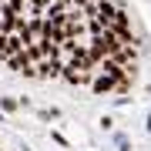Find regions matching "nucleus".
I'll use <instances>...</instances> for the list:
<instances>
[{
    "label": "nucleus",
    "mask_w": 151,
    "mask_h": 151,
    "mask_svg": "<svg viewBox=\"0 0 151 151\" xmlns=\"http://www.w3.org/2000/svg\"><path fill=\"white\" fill-rule=\"evenodd\" d=\"M24 50V37L20 34H0V57H17Z\"/></svg>",
    "instance_id": "nucleus-1"
},
{
    "label": "nucleus",
    "mask_w": 151,
    "mask_h": 151,
    "mask_svg": "<svg viewBox=\"0 0 151 151\" xmlns=\"http://www.w3.org/2000/svg\"><path fill=\"white\" fill-rule=\"evenodd\" d=\"M64 60H40L37 64V77H60L64 74Z\"/></svg>",
    "instance_id": "nucleus-2"
},
{
    "label": "nucleus",
    "mask_w": 151,
    "mask_h": 151,
    "mask_svg": "<svg viewBox=\"0 0 151 151\" xmlns=\"http://www.w3.org/2000/svg\"><path fill=\"white\" fill-rule=\"evenodd\" d=\"M0 108H4V111H17L20 101H17V97H0Z\"/></svg>",
    "instance_id": "nucleus-3"
}]
</instances>
